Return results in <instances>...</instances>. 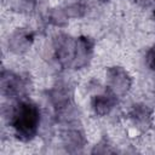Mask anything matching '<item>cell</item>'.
<instances>
[{"label":"cell","instance_id":"6da1fadb","mask_svg":"<svg viewBox=\"0 0 155 155\" xmlns=\"http://www.w3.org/2000/svg\"><path fill=\"white\" fill-rule=\"evenodd\" d=\"M40 124V111L38 107L29 102H19L11 113V125L17 138L21 140H30L35 137Z\"/></svg>","mask_w":155,"mask_h":155},{"label":"cell","instance_id":"9c48e42d","mask_svg":"<svg viewBox=\"0 0 155 155\" xmlns=\"http://www.w3.org/2000/svg\"><path fill=\"white\" fill-rule=\"evenodd\" d=\"M63 144L69 153L80 151L85 145V138L78 128H68L63 132Z\"/></svg>","mask_w":155,"mask_h":155},{"label":"cell","instance_id":"8992f818","mask_svg":"<svg viewBox=\"0 0 155 155\" xmlns=\"http://www.w3.org/2000/svg\"><path fill=\"white\" fill-rule=\"evenodd\" d=\"M34 41V34L24 28L13 31L8 39V50L13 53L21 54L27 52Z\"/></svg>","mask_w":155,"mask_h":155},{"label":"cell","instance_id":"277c9868","mask_svg":"<svg viewBox=\"0 0 155 155\" xmlns=\"http://www.w3.org/2000/svg\"><path fill=\"white\" fill-rule=\"evenodd\" d=\"M75 41L68 35H58L54 39L53 47L54 53L59 63L64 67L71 65L74 59V52H75Z\"/></svg>","mask_w":155,"mask_h":155},{"label":"cell","instance_id":"7a4b0ae2","mask_svg":"<svg viewBox=\"0 0 155 155\" xmlns=\"http://www.w3.org/2000/svg\"><path fill=\"white\" fill-rule=\"evenodd\" d=\"M131 76L121 67H110L107 70V85L108 88L116 96H125L131 87Z\"/></svg>","mask_w":155,"mask_h":155},{"label":"cell","instance_id":"3957f363","mask_svg":"<svg viewBox=\"0 0 155 155\" xmlns=\"http://www.w3.org/2000/svg\"><path fill=\"white\" fill-rule=\"evenodd\" d=\"M27 90L25 81L12 71H2L1 74V92L10 98H17L23 96Z\"/></svg>","mask_w":155,"mask_h":155},{"label":"cell","instance_id":"7c38bea8","mask_svg":"<svg viewBox=\"0 0 155 155\" xmlns=\"http://www.w3.org/2000/svg\"><path fill=\"white\" fill-rule=\"evenodd\" d=\"M136 1L139 2V4L143 5V6H150L151 4L155 2V0H136Z\"/></svg>","mask_w":155,"mask_h":155},{"label":"cell","instance_id":"ba28073f","mask_svg":"<svg viewBox=\"0 0 155 155\" xmlns=\"http://www.w3.org/2000/svg\"><path fill=\"white\" fill-rule=\"evenodd\" d=\"M116 104V96L108 88L104 93L97 94L92 99V108L99 116H104L111 111Z\"/></svg>","mask_w":155,"mask_h":155},{"label":"cell","instance_id":"52a82bcc","mask_svg":"<svg viewBox=\"0 0 155 155\" xmlns=\"http://www.w3.org/2000/svg\"><path fill=\"white\" fill-rule=\"evenodd\" d=\"M128 116L139 131H147L153 124V111L145 104H133Z\"/></svg>","mask_w":155,"mask_h":155},{"label":"cell","instance_id":"5b68a950","mask_svg":"<svg viewBox=\"0 0 155 155\" xmlns=\"http://www.w3.org/2000/svg\"><path fill=\"white\" fill-rule=\"evenodd\" d=\"M93 53V41L87 36H80L75 41V52L71 67L75 69L85 68Z\"/></svg>","mask_w":155,"mask_h":155},{"label":"cell","instance_id":"8fae6325","mask_svg":"<svg viewBox=\"0 0 155 155\" xmlns=\"http://www.w3.org/2000/svg\"><path fill=\"white\" fill-rule=\"evenodd\" d=\"M145 59H147V65L151 70H155V45L150 47V50L147 53Z\"/></svg>","mask_w":155,"mask_h":155},{"label":"cell","instance_id":"4fadbf2b","mask_svg":"<svg viewBox=\"0 0 155 155\" xmlns=\"http://www.w3.org/2000/svg\"><path fill=\"white\" fill-rule=\"evenodd\" d=\"M154 16H155V11H154Z\"/></svg>","mask_w":155,"mask_h":155},{"label":"cell","instance_id":"30bf717a","mask_svg":"<svg viewBox=\"0 0 155 155\" xmlns=\"http://www.w3.org/2000/svg\"><path fill=\"white\" fill-rule=\"evenodd\" d=\"M13 8L17 11H28L33 7L34 0H10Z\"/></svg>","mask_w":155,"mask_h":155}]
</instances>
